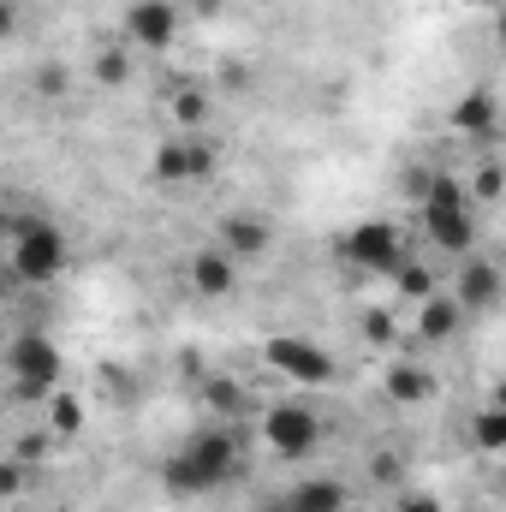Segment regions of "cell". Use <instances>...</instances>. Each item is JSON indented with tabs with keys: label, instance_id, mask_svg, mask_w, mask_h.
<instances>
[{
	"label": "cell",
	"instance_id": "obj_1",
	"mask_svg": "<svg viewBox=\"0 0 506 512\" xmlns=\"http://www.w3.org/2000/svg\"><path fill=\"white\" fill-rule=\"evenodd\" d=\"M239 441H233V429H203V435H191L173 459H167V489L173 495H215L221 483H233L239 477Z\"/></svg>",
	"mask_w": 506,
	"mask_h": 512
},
{
	"label": "cell",
	"instance_id": "obj_2",
	"mask_svg": "<svg viewBox=\"0 0 506 512\" xmlns=\"http://www.w3.org/2000/svg\"><path fill=\"white\" fill-rule=\"evenodd\" d=\"M417 215H423V233H429L435 251L447 256L477 251V203H471V191L453 173H429V185L417 197Z\"/></svg>",
	"mask_w": 506,
	"mask_h": 512
},
{
	"label": "cell",
	"instance_id": "obj_3",
	"mask_svg": "<svg viewBox=\"0 0 506 512\" xmlns=\"http://www.w3.org/2000/svg\"><path fill=\"white\" fill-rule=\"evenodd\" d=\"M6 262H12V274H18L24 286H48V280H60V274H66L72 245H66V233H60L48 215H12Z\"/></svg>",
	"mask_w": 506,
	"mask_h": 512
},
{
	"label": "cell",
	"instance_id": "obj_4",
	"mask_svg": "<svg viewBox=\"0 0 506 512\" xmlns=\"http://www.w3.org/2000/svg\"><path fill=\"white\" fill-rule=\"evenodd\" d=\"M262 447L280 453V459L316 453V447H322V417H316V405H304V399L268 405V411H262Z\"/></svg>",
	"mask_w": 506,
	"mask_h": 512
},
{
	"label": "cell",
	"instance_id": "obj_5",
	"mask_svg": "<svg viewBox=\"0 0 506 512\" xmlns=\"http://www.w3.org/2000/svg\"><path fill=\"white\" fill-rule=\"evenodd\" d=\"M6 364H12V393L18 399H54L60 370H66V358L54 352L48 334H18L12 352H6Z\"/></svg>",
	"mask_w": 506,
	"mask_h": 512
},
{
	"label": "cell",
	"instance_id": "obj_6",
	"mask_svg": "<svg viewBox=\"0 0 506 512\" xmlns=\"http://www.w3.org/2000/svg\"><path fill=\"white\" fill-rule=\"evenodd\" d=\"M262 358H268L274 376H286L292 387H334V358L316 340H304V334H274L262 346Z\"/></svg>",
	"mask_w": 506,
	"mask_h": 512
},
{
	"label": "cell",
	"instance_id": "obj_7",
	"mask_svg": "<svg viewBox=\"0 0 506 512\" xmlns=\"http://www.w3.org/2000/svg\"><path fill=\"white\" fill-rule=\"evenodd\" d=\"M120 36L143 54H167L179 42V6L173 0H131L120 18Z\"/></svg>",
	"mask_w": 506,
	"mask_h": 512
},
{
	"label": "cell",
	"instance_id": "obj_8",
	"mask_svg": "<svg viewBox=\"0 0 506 512\" xmlns=\"http://www.w3.org/2000/svg\"><path fill=\"white\" fill-rule=\"evenodd\" d=\"M346 262H358L364 274H393L405 262V233L393 221H358L346 233Z\"/></svg>",
	"mask_w": 506,
	"mask_h": 512
},
{
	"label": "cell",
	"instance_id": "obj_9",
	"mask_svg": "<svg viewBox=\"0 0 506 512\" xmlns=\"http://www.w3.org/2000/svg\"><path fill=\"white\" fill-rule=\"evenodd\" d=\"M215 245L233 256V262H262V256H268V245H274V227H268L262 215L233 209V215H221V233H215Z\"/></svg>",
	"mask_w": 506,
	"mask_h": 512
},
{
	"label": "cell",
	"instance_id": "obj_10",
	"mask_svg": "<svg viewBox=\"0 0 506 512\" xmlns=\"http://www.w3.org/2000/svg\"><path fill=\"white\" fill-rule=\"evenodd\" d=\"M185 280H191L197 298H227L239 286V262L221 251V245H203V251L185 256Z\"/></svg>",
	"mask_w": 506,
	"mask_h": 512
},
{
	"label": "cell",
	"instance_id": "obj_11",
	"mask_svg": "<svg viewBox=\"0 0 506 512\" xmlns=\"http://www.w3.org/2000/svg\"><path fill=\"white\" fill-rule=\"evenodd\" d=\"M453 304H459V310H489V304H501V268L477 251L459 256V292H453Z\"/></svg>",
	"mask_w": 506,
	"mask_h": 512
},
{
	"label": "cell",
	"instance_id": "obj_12",
	"mask_svg": "<svg viewBox=\"0 0 506 512\" xmlns=\"http://www.w3.org/2000/svg\"><path fill=\"white\" fill-rule=\"evenodd\" d=\"M209 173H215V149H203V143H161V155H155V179L185 185V179H209Z\"/></svg>",
	"mask_w": 506,
	"mask_h": 512
},
{
	"label": "cell",
	"instance_id": "obj_13",
	"mask_svg": "<svg viewBox=\"0 0 506 512\" xmlns=\"http://www.w3.org/2000/svg\"><path fill=\"white\" fill-rule=\"evenodd\" d=\"M346 483H334V477H304V483H292L286 489V501L280 512H346Z\"/></svg>",
	"mask_w": 506,
	"mask_h": 512
},
{
	"label": "cell",
	"instance_id": "obj_14",
	"mask_svg": "<svg viewBox=\"0 0 506 512\" xmlns=\"http://www.w3.org/2000/svg\"><path fill=\"white\" fill-rule=\"evenodd\" d=\"M459 322H465V310L447 298V292H429V298H417V340H453L459 334Z\"/></svg>",
	"mask_w": 506,
	"mask_h": 512
},
{
	"label": "cell",
	"instance_id": "obj_15",
	"mask_svg": "<svg viewBox=\"0 0 506 512\" xmlns=\"http://www.w3.org/2000/svg\"><path fill=\"white\" fill-rule=\"evenodd\" d=\"M453 126L459 131H495V96H489V90L465 96V102L453 108Z\"/></svg>",
	"mask_w": 506,
	"mask_h": 512
},
{
	"label": "cell",
	"instance_id": "obj_16",
	"mask_svg": "<svg viewBox=\"0 0 506 512\" xmlns=\"http://www.w3.org/2000/svg\"><path fill=\"white\" fill-rule=\"evenodd\" d=\"M471 441H477V453H501V447H506V411H501V405H483V411H477Z\"/></svg>",
	"mask_w": 506,
	"mask_h": 512
},
{
	"label": "cell",
	"instance_id": "obj_17",
	"mask_svg": "<svg viewBox=\"0 0 506 512\" xmlns=\"http://www.w3.org/2000/svg\"><path fill=\"white\" fill-rule=\"evenodd\" d=\"M393 280H399V292H405V298H411V304H417V298H429V292H435V280H429V268H423V262H411V256H405V262H399V268H393Z\"/></svg>",
	"mask_w": 506,
	"mask_h": 512
},
{
	"label": "cell",
	"instance_id": "obj_18",
	"mask_svg": "<svg viewBox=\"0 0 506 512\" xmlns=\"http://www.w3.org/2000/svg\"><path fill=\"white\" fill-rule=\"evenodd\" d=\"M387 393L411 405V399H423V393H429V376H423V370H411V364H399V370L387 376Z\"/></svg>",
	"mask_w": 506,
	"mask_h": 512
},
{
	"label": "cell",
	"instance_id": "obj_19",
	"mask_svg": "<svg viewBox=\"0 0 506 512\" xmlns=\"http://www.w3.org/2000/svg\"><path fill=\"white\" fill-rule=\"evenodd\" d=\"M173 120H179V126H203V120H209V96H203V90H179V96H173Z\"/></svg>",
	"mask_w": 506,
	"mask_h": 512
},
{
	"label": "cell",
	"instance_id": "obj_20",
	"mask_svg": "<svg viewBox=\"0 0 506 512\" xmlns=\"http://www.w3.org/2000/svg\"><path fill=\"white\" fill-rule=\"evenodd\" d=\"M96 78H102V84H126V78H131L126 54H120V48H108V54L96 60Z\"/></svg>",
	"mask_w": 506,
	"mask_h": 512
},
{
	"label": "cell",
	"instance_id": "obj_21",
	"mask_svg": "<svg viewBox=\"0 0 506 512\" xmlns=\"http://www.w3.org/2000/svg\"><path fill=\"white\" fill-rule=\"evenodd\" d=\"M84 429V411L72 399H54V435H78Z\"/></svg>",
	"mask_w": 506,
	"mask_h": 512
},
{
	"label": "cell",
	"instance_id": "obj_22",
	"mask_svg": "<svg viewBox=\"0 0 506 512\" xmlns=\"http://www.w3.org/2000/svg\"><path fill=\"white\" fill-rule=\"evenodd\" d=\"M495 197H501V167L483 161V173H477V203H495Z\"/></svg>",
	"mask_w": 506,
	"mask_h": 512
},
{
	"label": "cell",
	"instance_id": "obj_23",
	"mask_svg": "<svg viewBox=\"0 0 506 512\" xmlns=\"http://www.w3.org/2000/svg\"><path fill=\"white\" fill-rule=\"evenodd\" d=\"M393 512H441V501H435V495H423V489H405V495L393 501Z\"/></svg>",
	"mask_w": 506,
	"mask_h": 512
},
{
	"label": "cell",
	"instance_id": "obj_24",
	"mask_svg": "<svg viewBox=\"0 0 506 512\" xmlns=\"http://www.w3.org/2000/svg\"><path fill=\"white\" fill-rule=\"evenodd\" d=\"M18 489H24V465H18V459H6V465H0V501H12Z\"/></svg>",
	"mask_w": 506,
	"mask_h": 512
},
{
	"label": "cell",
	"instance_id": "obj_25",
	"mask_svg": "<svg viewBox=\"0 0 506 512\" xmlns=\"http://www.w3.org/2000/svg\"><path fill=\"white\" fill-rule=\"evenodd\" d=\"M12 30H18V6H12V0H0V42H6Z\"/></svg>",
	"mask_w": 506,
	"mask_h": 512
},
{
	"label": "cell",
	"instance_id": "obj_26",
	"mask_svg": "<svg viewBox=\"0 0 506 512\" xmlns=\"http://www.w3.org/2000/svg\"><path fill=\"white\" fill-rule=\"evenodd\" d=\"M36 84H42V90H48V96H54V90H66V72H54V66H48V72H42V78H36Z\"/></svg>",
	"mask_w": 506,
	"mask_h": 512
},
{
	"label": "cell",
	"instance_id": "obj_27",
	"mask_svg": "<svg viewBox=\"0 0 506 512\" xmlns=\"http://www.w3.org/2000/svg\"><path fill=\"white\" fill-rule=\"evenodd\" d=\"M6 233H12V215H6V209H0V239H6Z\"/></svg>",
	"mask_w": 506,
	"mask_h": 512
}]
</instances>
